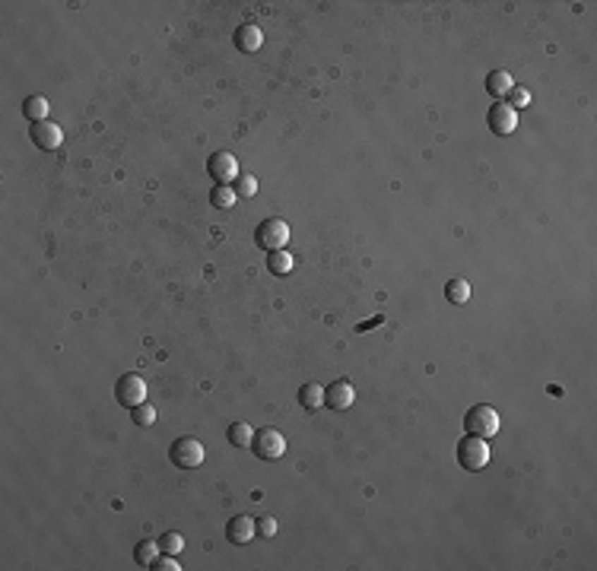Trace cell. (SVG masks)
I'll list each match as a JSON object with an SVG mask.
<instances>
[{
	"label": "cell",
	"instance_id": "cell-6",
	"mask_svg": "<svg viewBox=\"0 0 597 571\" xmlns=\"http://www.w3.org/2000/svg\"><path fill=\"white\" fill-rule=\"evenodd\" d=\"M114 397L121 406H131V410L146 403V381L140 374H121L118 384H114Z\"/></svg>",
	"mask_w": 597,
	"mask_h": 571
},
{
	"label": "cell",
	"instance_id": "cell-25",
	"mask_svg": "<svg viewBox=\"0 0 597 571\" xmlns=\"http://www.w3.org/2000/svg\"><path fill=\"white\" fill-rule=\"evenodd\" d=\"M150 568H152V571H178L181 565L175 562V555H165V552H162V555H156V562H152Z\"/></svg>",
	"mask_w": 597,
	"mask_h": 571
},
{
	"label": "cell",
	"instance_id": "cell-5",
	"mask_svg": "<svg viewBox=\"0 0 597 571\" xmlns=\"http://www.w3.org/2000/svg\"><path fill=\"white\" fill-rule=\"evenodd\" d=\"M169 460L175 463L178 469H194L203 463V444L197 438L184 435V438H175L169 448Z\"/></svg>",
	"mask_w": 597,
	"mask_h": 571
},
{
	"label": "cell",
	"instance_id": "cell-20",
	"mask_svg": "<svg viewBox=\"0 0 597 571\" xmlns=\"http://www.w3.org/2000/svg\"><path fill=\"white\" fill-rule=\"evenodd\" d=\"M445 298H448L451 305H464L470 298V283H467V279H448V286H445Z\"/></svg>",
	"mask_w": 597,
	"mask_h": 571
},
{
	"label": "cell",
	"instance_id": "cell-19",
	"mask_svg": "<svg viewBox=\"0 0 597 571\" xmlns=\"http://www.w3.org/2000/svg\"><path fill=\"white\" fill-rule=\"evenodd\" d=\"M156 555H159V546H156V539H140V543H137V549H133V562H137V565H143V568H150V565L156 562Z\"/></svg>",
	"mask_w": 597,
	"mask_h": 571
},
{
	"label": "cell",
	"instance_id": "cell-4",
	"mask_svg": "<svg viewBox=\"0 0 597 571\" xmlns=\"http://www.w3.org/2000/svg\"><path fill=\"white\" fill-rule=\"evenodd\" d=\"M499 412L493 406H470L467 416H464V429L467 435H476V438H493L499 431Z\"/></svg>",
	"mask_w": 597,
	"mask_h": 571
},
{
	"label": "cell",
	"instance_id": "cell-9",
	"mask_svg": "<svg viewBox=\"0 0 597 571\" xmlns=\"http://www.w3.org/2000/svg\"><path fill=\"white\" fill-rule=\"evenodd\" d=\"M29 137H32V143H35L38 149H44V152L57 149V146L64 143V130L54 124V121H35L32 130H29Z\"/></svg>",
	"mask_w": 597,
	"mask_h": 571
},
{
	"label": "cell",
	"instance_id": "cell-3",
	"mask_svg": "<svg viewBox=\"0 0 597 571\" xmlns=\"http://www.w3.org/2000/svg\"><path fill=\"white\" fill-rule=\"evenodd\" d=\"M251 450H254V457L258 460H267V463H273V460H279L283 457V450H286V438L279 435L277 429H254V438H251Z\"/></svg>",
	"mask_w": 597,
	"mask_h": 571
},
{
	"label": "cell",
	"instance_id": "cell-7",
	"mask_svg": "<svg viewBox=\"0 0 597 571\" xmlns=\"http://www.w3.org/2000/svg\"><path fill=\"white\" fill-rule=\"evenodd\" d=\"M207 175L213 178V184H232L239 178V159L232 152H213L207 159Z\"/></svg>",
	"mask_w": 597,
	"mask_h": 571
},
{
	"label": "cell",
	"instance_id": "cell-27",
	"mask_svg": "<svg viewBox=\"0 0 597 571\" xmlns=\"http://www.w3.org/2000/svg\"><path fill=\"white\" fill-rule=\"evenodd\" d=\"M375 324H381V314H378V317H372V321H366V324H359V327H356V330H359V333H362V330L375 327Z\"/></svg>",
	"mask_w": 597,
	"mask_h": 571
},
{
	"label": "cell",
	"instance_id": "cell-8",
	"mask_svg": "<svg viewBox=\"0 0 597 571\" xmlns=\"http://www.w3.org/2000/svg\"><path fill=\"white\" fill-rule=\"evenodd\" d=\"M486 127L495 133V137H508V133H514V127H518V111L508 108L505 102H495V105L486 111Z\"/></svg>",
	"mask_w": 597,
	"mask_h": 571
},
{
	"label": "cell",
	"instance_id": "cell-17",
	"mask_svg": "<svg viewBox=\"0 0 597 571\" xmlns=\"http://www.w3.org/2000/svg\"><path fill=\"white\" fill-rule=\"evenodd\" d=\"M48 99H44V95H29V99L23 102V114L25 118L32 121V124H35V121H48Z\"/></svg>",
	"mask_w": 597,
	"mask_h": 571
},
{
	"label": "cell",
	"instance_id": "cell-1",
	"mask_svg": "<svg viewBox=\"0 0 597 571\" xmlns=\"http://www.w3.org/2000/svg\"><path fill=\"white\" fill-rule=\"evenodd\" d=\"M254 241H258V247H264L267 254L279 251V247H286V241H289V222L279 219V216H270V219H264L254 228Z\"/></svg>",
	"mask_w": 597,
	"mask_h": 571
},
{
	"label": "cell",
	"instance_id": "cell-15",
	"mask_svg": "<svg viewBox=\"0 0 597 571\" xmlns=\"http://www.w3.org/2000/svg\"><path fill=\"white\" fill-rule=\"evenodd\" d=\"M292 266H296V257H292L289 251H270L267 254V270L273 273V276H286V273H292Z\"/></svg>",
	"mask_w": 597,
	"mask_h": 571
},
{
	"label": "cell",
	"instance_id": "cell-23",
	"mask_svg": "<svg viewBox=\"0 0 597 571\" xmlns=\"http://www.w3.org/2000/svg\"><path fill=\"white\" fill-rule=\"evenodd\" d=\"M131 419H133V425H140V429H146V425H152V422H156V410H152L150 403H140V406H133Z\"/></svg>",
	"mask_w": 597,
	"mask_h": 571
},
{
	"label": "cell",
	"instance_id": "cell-16",
	"mask_svg": "<svg viewBox=\"0 0 597 571\" xmlns=\"http://www.w3.org/2000/svg\"><path fill=\"white\" fill-rule=\"evenodd\" d=\"M251 438H254V429L248 422H232L226 429V441L232 448H251Z\"/></svg>",
	"mask_w": 597,
	"mask_h": 571
},
{
	"label": "cell",
	"instance_id": "cell-26",
	"mask_svg": "<svg viewBox=\"0 0 597 571\" xmlns=\"http://www.w3.org/2000/svg\"><path fill=\"white\" fill-rule=\"evenodd\" d=\"M235 194H239V197H254V194H258V181H254L251 175H245L239 181V188H235Z\"/></svg>",
	"mask_w": 597,
	"mask_h": 571
},
{
	"label": "cell",
	"instance_id": "cell-21",
	"mask_svg": "<svg viewBox=\"0 0 597 571\" xmlns=\"http://www.w3.org/2000/svg\"><path fill=\"white\" fill-rule=\"evenodd\" d=\"M156 546H159V552H165V555H178L181 546H184V536H181V533H175V530H169V533H162V536L156 539Z\"/></svg>",
	"mask_w": 597,
	"mask_h": 571
},
{
	"label": "cell",
	"instance_id": "cell-2",
	"mask_svg": "<svg viewBox=\"0 0 597 571\" xmlns=\"http://www.w3.org/2000/svg\"><path fill=\"white\" fill-rule=\"evenodd\" d=\"M457 463H461L464 469H470V473H476V469H483L489 463V444L486 438H476V435H467L457 441Z\"/></svg>",
	"mask_w": 597,
	"mask_h": 571
},
{
	"label": "cell",
	"instance_id": "cell-22",
	"mask_svg": "<svg viewBox=\"0 0 597 571\" xmlns=\"http://www.w3.org/2000/svg\"><path fill=\"white\" fill-rule=\"evenodd\" d=\"M505 99H508L505 105H508V108H514V111H518V108H527V105H531V92H527L524 86H512V89H508Z\"/></svg>",
	"mask_w": 597,
	"mask_h": 571
},
{
	"label": "cell",
	"instance_id": "cell-14",
	"mask_svg": "<svg viewBox=\"0 0 597 571\" xmlns=\"http://www.w3.org/2000/svg\"><path fill=\"white\" fill-rule=\"evenodd\" d=\"M514 82H512V76L505 73V70H493V73L486 76V92L493 95L495 102H502L508 95V89H512Z\"/></svg>",
	"mask_w": 597,
	"mask_h": 571
},
{
	"label": "cell",
	"instance_id": "cell-13",
	"mask_svg": "<svg viewBox=\"0 0 597 571\" xmlns=\"http://www.w3.org/2000/svg\"><path fill=\"white\" fill-rule=\"evenodd\" d=\"M298 403H302V410H308V412H315V410H321L324 406V387L321 384H302L298 387Z\"/></svg>",
	"mask_w": 597,
	"mask_h": 571
},
{
	"label": "cell",
	"instance_id": "cell-11",
	"mask_svg": "<svg viewBox=\"0 0 597 571\" xmlns=\"http://www.w3.org/2000/svg\"><path fill=\"white\" fill-rule=\"evenodd\" d=\"M254 520L248 517V514H235V517H229V524H226V539L232 546H245L248 539L254 536Z\"/></svg>",
	"mask_w": 597,
	"mask_h": 571
},
{
	"label": "cell",
	"instance_id": "cell-24",
	"mask_svg": "<svg viewBox=\"0 0 597 571\" xmlns=\"http://www.w3.org/2000/svg\"><path fill=\"white\" fill-rule=\"evenodd\" d=\"M254 530H258V536L273 539V536H277V520H273L270 514H260V517L254 520Z\"/></svg>",
	"mask_w": 597,
	"mask_h": 571
},
{
	"label": "cell",
	"instance_id": "cell-12",
	"mask_svg": "<svg viewBox=\"0 0 597 571\" xmlns=\"http://www.w3.org/2000/svg\"><path fill=\"white\" fill-rule=\"evenodd\" d=\"M232 42H235V48H239V51L251 54V51H258L260 44H264V32H260V25L245 23V25H239V29H235Z\"/></svg>",
	"mask_w": 597,
	"mask_h": 571
},
{
	"label": "cell",
	"instance_id": "cell-18",
	"mask_svg": "<svg viewBox=\"0 0 597 571\" xmlns=\"http://www.w3.org/2000/svg\"><path fill=\"white\" fill-rule=\"evenodd\" d=\"M235 188L232 184H213V190H210V203H213L216 209H229L235 203Z\"/></svg>",
	"mask_w": 597,
	"mask_h": 571
},
{
	"label": "cell",
	"instance_id": "cell-10",
	"mask_svg": "<svg viewBox=\"0 0 597 571\" xmlns=\"http://www.w3.org/2000/svg\"><path fill=\"white\" fill-rule=\"evenodd\" d=\"M353 400H356V391H353V384H349V381H334V384L324 387V406H327V410H334V412L349 410V406H353Z\"/></svg>",
	"mask_w": 597,
	"mask_h": 571
}]
</instances>
